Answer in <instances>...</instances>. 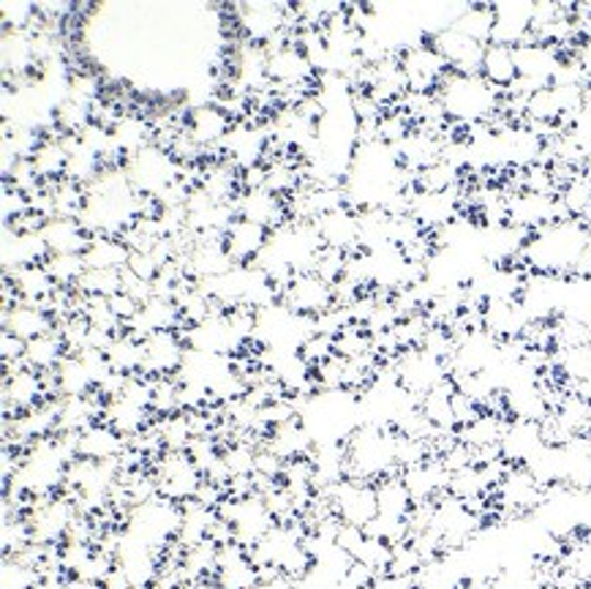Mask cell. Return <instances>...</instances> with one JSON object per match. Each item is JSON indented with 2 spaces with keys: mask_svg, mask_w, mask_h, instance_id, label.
<instances>
[{
  "mask_svg": "<svg viewBox=\"0 0 591 589\" xmlns=\"http://www.w3.org/2000/svg\"><path fill=\"white\" fill-rule=\"evenodd\" d=\"M319 240L328 249H338L343 254H354L363 249V224H360V213L352 205H341L336 211L325 213L314 222Z\"/></svg>",
  "mask_w": 591,
  "mask_h": 589,
  "instance_id": "9",
  "label": "cell"
},
{
  "mask_svg": "<svg viewBox=\"0 0 591 589\" xmlns=\"http://www.w3.org/2000/svg\"><path fill=\"white\" fill-rule=\"evenodd\" d=\"M235 211L240 218H249V222L262 224L270 233L284 224H289V207H286L284 196L268 192V189H257V192H243L235 202Z\"/></svg>",
  "mask_w": 591,
  "mask_h": 589,
  "instance_id": "12",
  "label": "cell"
},
{
  "mask_svg": "<svg viewBox=\"0 0 591 589\" xmlns=\"http://www.w3.org/2000/svg\"><path fill=\"white\" fill-rule=\"evenodd\" d=\"M480 75H482V80H488L493 88H499L502 93L510 91V88L518 82L515 47H504V44H488Z\"/></svg>",
  "mask_w": 591,
  "mask_h": 589,
  "instance_id": "19",
  "label": "cell"
},
{
  "mask_svg": "<svg viewBox=\"0 0 591 589\" xmlns=\"http://www.w3.org/2000/svg\"><path fill=\"white\" fill-rule=\"evenodd\" d=\"M42 240L49 254H84L93 235L82 227L80 218H49L42 227Z\"/></svg>",
  "mask_w": 591,
  "mask_h": 589,
  "instance_id": "15",
  "label": "cell"
},
{
  "mask_svg": "<svg viewBox=\"0 0 591 589\" xmlns=\"http://www.w3.org/2000/svg\"><path fill=\"white\" fill-rule=\"evenodd\" d=\"M66 358H69V347H66L64 336H60L58 330H53V333L31 341L25 350L27 369H33V372H38V374L58 372V366L66 361Z\"/></svg>",
  "mask_w": 591,
  "mask_h": 589,
  "instance_id": "20",
  "label": "cell"
},
{
  "mask_svg": "<svg viewBox=\"0 0 591 589\" xmlns=\"http://www.w3.org/2000/svg\"><path fill=\"white\" fill-rule=\"evenodd\" d=\"M428 42L436 47V53L442 55L453 75H480L482 58H486V44H477L475 38L464 36L453 25L431 33Z\"/></svg>",
  "mask_w": 591,
  "mask_h": 589,
  "instance_id": "7",
  "label": "cell"
},
{
  "mask_svg": "<svg viewBox=\"0 0 591 589\" xmlns=\"http://www.w3.org/2000/svg\"><path fill=\"white\" fill-rule=\"evenodd\" d=\"M559 202L565 207L567 218H587L591 213V178L587 172H578L570 183L559 192Z\"/></svg>",
  "mask_w": 591,
  "mask_h": 589,
  "instance_id": "22",
  "label": "cell"
},
{
  "mask_svg": "<svg viewBox=\"0 0 591 589\" xmlns=\"http://www.w3.org/2000/svg\"><path fill=\"white\" fill-rule=\"evenodd\" d=\"M126 175L132 186L137 189V194L159 200L174 183L183 181V167L174 161L169 150L159 148V145H148V148L139 150L137 156L126 161Z\"/></svg>",
  "mask_w": 591,
  "mask_h": 589,
  "instance_id": "3",
  "label": "cell"
},
{
  "mask_svg": "<svg viewBox=\"0 0 591 589\" xmlns=\"http://www.w3.org/2000/svg\"><path fill=\"white\" fill-rule=\"evenodd\" d=\"M75 290H80L88 297H112L123 293V271H95V268H88L82 282Z\"/></svg>",
  "mask_w": 591,
  "mask_h": 589,
  "instance_id": "24",
  "label": "cell"
},
{
  "mask_svg": "<svg viewBox=\"0 0 591 589\" xmlns=\"http://www.w3.org/2000/svg\"><path fill=\"white\" fill-rule=\"evenodd\" d=\"M126 437L112 429L106 420L93 423L77 437V453H80V458H90V462H117L126 453Z\"/></svg>",
  "mask_w": 591,
  "mask_h": 589,
  "instance_id": "14",
  "label": "cell"
},
{
  "mask_svg": "<svg viewBox=\"0 0 591 589\" xmlns=\"http://www.w3.org/2000/svg\"><path fill=\"white\" fill-rule=\"evenodd\" d=\"M64 589H104V585L99 581H84V579H69Z\"/></svg>",
  "mask_w": 591,
  "mask_h": 589,
  "instance_id": "28",
  "label": "cell"
},
{
  "mask_svg": "<svg viewBox=\"0 0 591 589\" xmlns=\"http://www.w3.org/2000/svg\"><path fill=\"white\" fill-rule=\"evenodd\" d=\"M576 58H578V64H581L583 77H587V86L591 88V38H587V42H581V47H578Z\"/></svg>",
  "mask_w": 591,
  "mask_h": 589,
  "instance_id": "27",
  "label": "cell"
},
{
  "mask_svg": "<svg viewBox=\"0 0 591 589\" xmlns=\"http://www.w3.org/2000/svg\"><path fill=\"white\" fill-rule=\"evenodd\" d=\"M25 350H27V344L20 339V336H14L11 330H3V333H0V352H3V363L22 361V358H25Z\"/></svg>",
  "mask_w": 591,
  "mask_h": 589,
  "instance_id": "26",
  "label": "cell"
},
{
  "mask_svg": "<svg viewBox=\"0 0 591 589\" xmlns=\"http://www.w3.org/2000/svg\"><path fill=\"white\" fill-rule=\"evenodd\" d=\"M84 265L95 271H126L132 260V249L123 238L115 235H93L88 251H84Z\"/></svg>",
  "mask_w": 591,
  "mask_h": 589,
  "instance_id": "16",
  "label": "cell"
},
{
  "mask_svg": "<svg viewBox=\"0 0 591 589\" xmlns=\"http://www.w3.org/2000/svg\"><path fill=\"white\" fill-rule=\"evenodd\" d=\"M436 97L447 121L461 128L493 123L502 115L504 93L482 80V75H453L450 71Z\"/></svg>",
  "mask_w": 591,
  "mask_h": 589,
  "instance_id": "2",
  "label": "cell"
},
{
  "mask_svg": "<svg viewBox=\"0 0 591 589\" xmlns=\"http://www.w3.org/2000/svg\"><path fill=\"white\" fill-rule=\"evenodd\" d=\"M42 579V570L27 568L14 557H3V589H36Z\"/></svg>",
  "mask_w": 591,
  "mask_h": 589,
  "instance_id": "25",
  "label": "cell"
},
{
  "mask_svg": "<svg viewBox=\"0 0 591 589\" xmlns=\"http://www.w3.org/2000/svg\"><path fill=\"white\" fill-rule=\"evenodd\" d=\"M279 303H284L286 308H292V312L300 314V317L317 319L319 314L330 312V308L336 306V290L333 284H328L314 271L295 273V279H292L284 293H281Z\"/></svg>",
  "mask_w": 591,
  "mask_h": 589,
  "instance_id": "6",
  "label": "cell"
},
{
  "mask_svg": "<svg viewBox=\"0 0 591 589\" xmlns=\"http://www.w3.org/2000/svg\"><path fill=\"white\" fill-rule=\"evenodd\" d=\"M44 268L49 271L53 282L66 290H75L77 284L82 282L84 271H88L82 254H49L47 260H44Z\"/></svg>",
  "mask_w": 591,
  "mask_h": 589,
  "instance_id": "23",
  "label": "cell"
},
{
  "mask_svg": "<svg viewBox=\"0 0 591 589\" xmlns=\"http://www.w3.org/2000/svg\"><path fill=\"white\" fill-rule=\"evenodd\" d=\"M589 235L591 233L578 218H561V222L548 224V227L526 235L518 262L529 273L572 279L578 262H581L583 249L589 243Z\"/></svg>",
  "mask_w": 591,
  "mask_h": 589,
  "instance_id": "1",
  "label": "cell"
},
{
  "mask_svg": "<svg viewBox=\"0 0 591 589\" xmlns=\"http://www.w3.org/2000/svg\"><path fill=\"white\" fill-rule=\"evenodd\" d=\"M396 369L398 385L409 393V396L422 398L425 393H431L436 385H442L444 380H450L447 363L439 361V358L428 355L425 350L414 347V350H404L401 355L393 361Z\"/></svg>",
  "mask_w": 591,
  "mask_h": 589,
  "instance_id": "4",
  "label": "cell"
},
{
  "mask_svg": "<svg viewBox=\"0 0 591 589\" xmlns=\"http://www.w3.org/2000/svg\"><path fill=\"white\" fill-rule=\"evenodd\" d=\"M3 330H11L14 336H20L25 344L42 339V336L53 333L58 328L53 314L44 312L36 303H16L14 308H3V317H0Z\"/></svg>",
  "mask_w": 591,
  "mask_h": 589,
  "instance_id": "13",
  "label": "cell"
},
{
  "mask_svg": "<svg viewBox=\"0 0 591 589\" xmlns=\"http://www.w3.org/2000/svg\"><path fill=\"white\" fill-rule=\"evenodd\" d=\"M3 279H9L14 293L20 295V303H36V306H42V303L58 290V284L53 282V276H49V271L44 268V262H38V265H25L14 273H3Z\"/></svg>",
  "mask_w": 591,
  "mask_h": 589,
  "instance_id": "17",
  "label": "cell"
},
{
  "mask_svg": "<svg viewBox=\"0 0 591 589\" xmlns=\"http://www.w3.org/2000/svg\"><path fill=\"white\" fill-rule=\"evenodd\" d=\"M455 31L475 38L477 44H491L493 38V3H471L461 5L458 16L453 20Z\"/></svg>",
  "mask_w": 591,
  "mask_h": 589,
  "instance_id": "21",
  "label": "cell"
},
{
  "mask_svg": "<svg viewBox=\"0 0 591 589\" xmlns=\"http://www.w3.org/2000/svg\"><path fill=\"white\" fill-rule=\"evenodd\" d=\"M235 123L238 121H235L224 106H218L216 101H213V104L185 110L183 132L189 134L200 148L218 150L224 145V139L229 137V132L235 128Z\"/></svg>",
  "mask_w": 591,
  "mask_h": 589,
  "instance_id": "8",
  "label": "cell"
},
{
  "mask_svg": "<svg viewBox=\"0 0 591 589\" xmlns=\"http://www.w3.org/2000/svg\"><path fill=\"white\" fill-rule=\"evenodd\" d=\"M376 502H379V516L396 521H407L409 513L414 508V499L409 494L407 484H404V475H387V478L376 480Z\"/></svg>",
  "mask_w": 591,
  "mask_h": 589,
  "instance_id": "18",
  "label": "cell"
},
{
  "mask_svg": "<svg viewBox=\"0 0 591 589\" xmlns=\"http://www.w3.org/2000/svg\"><path fill=\"white\" fill-rule=\"evenodd\" d=\"M534 3L526 0H507V3H493V38L491 44H504V47H521L532 38Z\"/></svg>",
  "mask_w": 591,
  "mask_h": 589,
  "instance_id": "10",
  "label": "cell"
},
{
  "mask_svg": "<svg viewBox=\"0 0 591 589\" xmlns=\"http://www.w3.org/2000/svg\"><path fill=\"white\" fill-rule=\"evenodd\" d=\"M270 243V229L249 218H235L224 233V246L235 265H257Z\"/></svg>",
  "mask_w": 591,
  "mask_h": 589,
  "instance_id": "11",
  "label": "cell"
},
{
  "mask_svg": "<svg viewBox=\"0 0 591 589\" xmlns=\"http://www.w3.org/2000/svg\"><path fill=\"white\" fill-rule=\"evenodd\" d=\"M398 55H401L404 75H407L412 93H436L442 82L447 80L450 66L444 64V58L428 38H422V42L412 44V47H407Z\"/></svg>",
  "mask_w": 591,
  "mask_h": 589,
  "instance_id": "5",
  "label": "cell"
}]
</instances>
